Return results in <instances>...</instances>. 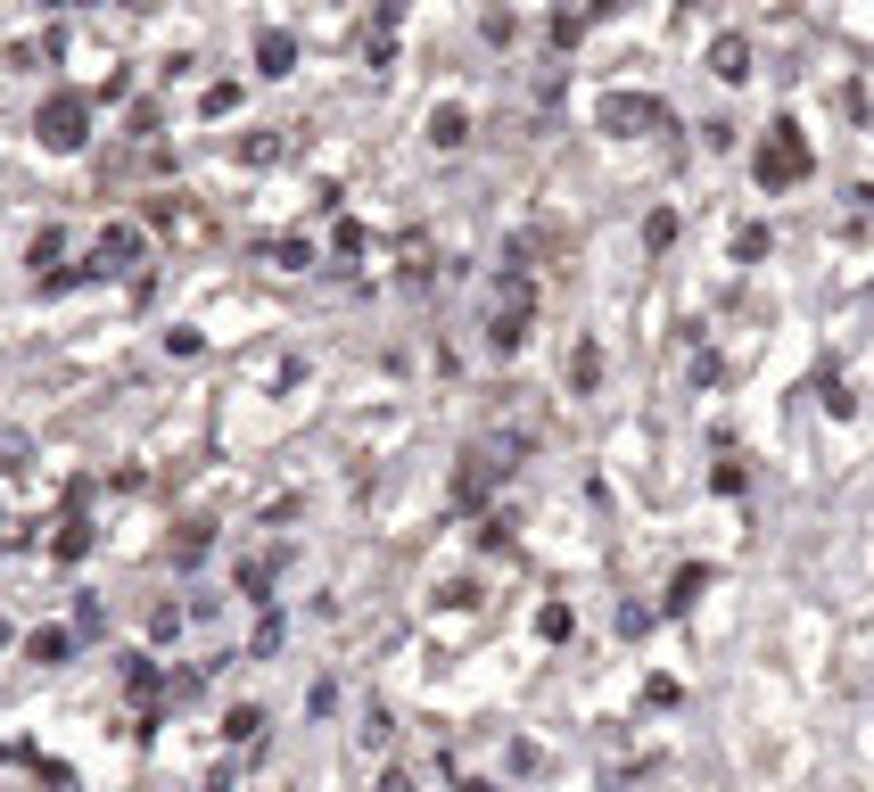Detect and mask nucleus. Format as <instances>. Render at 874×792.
Instances as JSON below:
<instances>
[{"instance_id": "1", "label": "nucleus", "mask_w": 874, "mask_h": 792, "mask_svg": "<svg viewBox=\"0 0 874 792\" xmlns=\"http://www.w3.org/2000/svg\"><path fill=\"white\" fill-rule=\"evenodd\" d=\"M809 166H817V157H809V132L783 116V124H767V149L751 157V182L759 190H792V182H809Z\"/></svg>"}, {"instance_id": "2", "label": "nucleus", "mask_w": 874, "mask_h": 792, "mask_svg": "<svg viewBox=\"0 0 874 792\" xmlns=\"http://www.w3.org/2000/svg\"><path fill=\"white\" fill-rule=\"evenodd\" d=\"M669 124H677V116L660 108L651 92H611V99H602V132H619V141H627V132H669Z\"/></svg>"}, {"instance_id": "3", "label": "nucleus", "mask_w": 874, "mask_h": 792, "mask_svg": "<svg viewBox=\"0 0 874 792\" xmlns=\"http://www.w3.org/2000/svg\"><path fill=\"white\" fill-rule=\"evenodd\" d=\"M83 124H92V108H83L75 92H58L50 108H41V141H50V149H83Z\"/></svg>"}, {"instance_id": "4", "label": "nucleus", "mask_w": 874, "mask_h": 792, "mask_svg": "<svg viewBox=\"0 0 874 792\" xmlns=\"http://www.w3.org/2000/svg\"><path fill=\"white\" fill-rule=\"evenodd\" d=\"M470 141V108L463 99H438V108H429V149H463Z\"/></svg>"}, {"instance_id": "5", "label": "nucleus", "mask_w": 874, "mask_h": 792, "mask_svg": "<svg viewBox=\"0 0 874 792\" xmlns=\"http://www.w3.org/2000/svg\"><path fill=\"white\" fill-rule=\"evenodd\" d=\"M487 347H495V356H520V347H528V305H495V322H487Z\"/></svg>"}, {"instance_id": "6", "label": "nucleus", "mask_w": 874, "mask_h": 792, "mask_svg": "<svg viewBox=\"0 0 874 792\" xmlns=\"http://www.w3.org/2000/svg\"><path fill=\"white\" fill-rule=\"evenodd\" d=\"M289 67H298V34H289V25L256 34V75H289Z\"/></svg>"}, {"instance_id": "7", "label": "nucleus", "mask_w": 874, "mask_h": 792, "mask_svg": "<svg viewBox=\"0 0 874 792\" xmlns=\"http://www.w3.org/2000/svg\"><path fill=\"white\" fill-rule=\"evenodd\" d=\"M709 75H718V83H743V75H751V41H743V34H718V41H709Z\"/></svg>"}, {"instance_id": "8", "label": "nucleus", "mask_w": 874, "mask_h": 792, "mask_svg": "<svg viewBox=\"0 0 874 792\" xmlns=\"http://www.w3.org/2000/svg\"><path fill=\"white\" fill-rule=\"evenodd\" d=\"M702 595H709V569H702V562H685V569L669 578V611H693Z\"/></svg>"}, {"instance_id": "9", "label": "nucleus", "mask_w": 874, "mask_h": 792, "mask_svg": "<svg viewBox=\"0 0 874 792\" xmlns=\"http://www.w3.org/2000/svg\"><path fill=\"white\" fill-rule=\"evenodd\" d=\"M487 479H495V454H463V471H454V495H487Z\"/></svg>"}, {"instance_id": "10", "label": "nucleus", "mask_w": 874, "mask_h": 792, "mask_svg": "<svg viewBox=\"0 0 874 792\" xmlns=\"http://www.w3.org/2000/svg\"><path fill=\"white\" fill-rule=\"evenodd\" d=\"M595 380H602V347L586 339V347L570 356V388H577V396H595Z\"/></svg>"}, {"instance_id": "11", "label": "nucleus", "mask_w": 874, "mask_h": 792, "mask_svg": "<svg viewBox=\"0 0 874 792\" xmlns=\"http://www.w3.org/2000/svg\"><path fill=\"white\" fill-rule=\"evenodd\" d=\"M132 248H141V240H132L124 224H116V231H99V264H108V273H124V264H132Z\"/></svg>"}, {"instance_id": "12", "label": "nucleus", "mask_w": 874, "mask_h": 792, "mask_svg": "<svg viewBox=\"0 0 874 792\" xmlns=\"http://www.w3.org/2000/svg\"><path fill=\"white\" fill-rule=\"evenodd\" d=\"M817 405H825L834 421H850V413H858V396L841 388V372H825V380H817Z\"/></svg>"}, {"instance_id": "13", "label": "nucleus", "mask_w": 874, "mask_h": 792, "mask_svg": "<svg viewBox=\"0 0 874 792\" xmlns=\"http://www.w3.org/2000/svg\"><path fill=\"white\" fill-rule=\"evenodd\" d=\"M644 248H651V256H660V248H677V215H669V207L644 215Z\"/></svg>"}, {"instance_id": "14", "label": "nucleus", "mask_w": 874, "mask_h": 792, "mask_svg": "<svg viewBox=\"0 0 874 792\" xmlns=\"http://www.w3.org/2000/svg\"><path fill=\"white\" fill-rule=\"evenodd\" d=\"M570 627H577V611H570V603H544V611H537V636H544V644H561Z\"/></svg>"}, {"instance_id": "15", "label": "nucleus", "mask_w": 874, "mask_h": 792, "mask_svg": "<svg viewBox=\"0 0 874 792\" xmlns=\"http://www.w3.org/2000/svg\"><path fill=\"white\" fill-rule=\"evenodd\" d=\"M767 248H776V240H767V224H743V231H734V256H743V264H759Z\"/></svg>"}, {"instance_id": "16", "label": "nucleus", "mask_w": 874, "mask_h": 792, "mask_svg": "<svg viewBox=\"0 0 874 792\" xmlns=\"http://www.w3.org/2000/svg\"><path fill=\"white\" fill-rule=\"evenodd\" d=\"M248 652H256V660L280 652V611H264V620H256V644H248Z\"/></svg>"}, {"instance_id": "17", "label": "nucleus", "mask_w": 874, "mask_h": 792, "mask_svg": "<svg viewBox=\"0 0 874 792\" xmlns=\"http://www.w3.org/2000/svg\"><path fill=\"white\" fill-rule=\"evenodd\" d=\"M224 727H231V743H256V735H264V710H231Z\"/></svg>"}, {"instance_id": "18", "label": "nucleus", "mask_w": 874, "mask_h": 792, "mask_svg": "<svg viewBox=\"0 0 874 792\" xmlns=\"http://www.w3.org/2000/svg\"><path fill=\"white\" fill-rule=\"evenodd\" d=\"M240 157H248V166H273L280 141H273V132H256V141H240Z\"/></svg>"}, {"instance_id": "19", "label": "nucleus", "mask_w": 874, "mask_h": 792, "mask_svg": "<svg viewBox=\"0 0 874 792\" xmlns=\"http://www.w3.org/2000/svg\"><path fill=\"white\" fill-rule=\"evenodd\" d=\"M273 264H289V273H298V264H314V248H306V240H273Z\"/></svg>"}, {"instance_id": "20", "label": "nucleus", "mask_w": 874, "mask_h": 792, "mask_svg": "<svg viewBox=\"0 0 874 792\" xmlns=\"http://www.w3.org/2000/svg\"><path fill=\"white\" fill-rule=\"evenodd\" d=\"M25 652H34V660H67V636H58V627H41V636L25 644Z\"/></svg>"}, {"instance_id": "21", "label": "nucleus", "mask_w": 874, "mask_h": 792, "mask_svg": "<svg viewBox=\"0 0 874 792\" xmlns=\"http://www.w3.org/2000/svg\"><path fill=\"white\" fill-rule=\"evenodd\" d=\"M25 463V437H0V471H17Z\"/></svg>"}, {"instance_id": "22", "label": "nucleus", "mask_w": 874, "mask_h": 792, "mask_svg": "<svg viewBox=\"0 0 874 792\" xmlns=\"http://www.w3.org/2000/svg\"><path fill=\"white\" fill-rule=\"evenodd\" d=\"M380 792H412V776H380Z\"/></svg>"}, {"instance_id": "23", "label": "nucleus", "mask_w": 874, "mask_h": 792, "mask_svg": "<svg viewBox=\"0 0 874 792\" xmlns=\"http://www.w3.org/2000/svg\"><path fill=\"white\" fill-rule=\"evenodd\" d=\"M463 792H495V784H479V776H470V784H463Z\"/></svg>"}, {"instance_id": "24", "label": "nucleus", "mask_w": 874, "mask_h": 792, "mask_svg": "<svg viewBox=\"0 0 874 792\" xmlns=\"http://www.w3.org/2000/svg\"><path fill=\"white\" fill-rule=\"evenodd\" d=\"M132 9H149V0H132Z\"/></svg>"}]
</instances>
